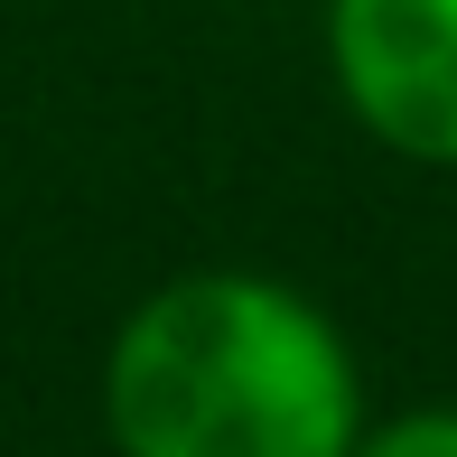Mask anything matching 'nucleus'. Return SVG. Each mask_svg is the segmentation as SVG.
I'll list each match as a JSON object with an SVG mask.
<instances>
[{
    "label": "nucleus",
    "instance_id": "f257e3e1",
    "mask_svg": "<svg viewBox=\"0 0 457 457\" xmlns=\"http://www.w3.org/2000/svg\"><path fill=\"white\" fill-rule=\"evenodd\" d=\"M364 420L345 327L271 271H178L103 345L112 457H355Z\"/></svg>",
    "mask_w": 457,
    "mask_h": 457
},
{
    "label": "nucleus",
    "instance_id": "f03ea898",
    "mask_svg": "<svg viewBox=\"0 0 457 457\" xmlns=\"http://www.w3.org/2000/svg\"><path fill=\"white\" fill-rule=\"evenodd\" d=\"M327 75L364 140L457 169V0H327Z\"/></svg>",
    "mask_w": 457,
    "mask_h": 457
},
{
    "label": "nucleus",
    "instance_id": "7ed1b4c3",
    "mask_svg": "<svg viewBox=\"0 0 457 457\" xmlns=\"http://www.w3.org/2000/svg\"><path fill=\"white\" fill-rule=\"evenodd\" d=\"M355 457H457V402H411V411L364 420Z\"/></svg>",
    "mask_w": 457,
    "mask_h": 457
}]
</instances>
